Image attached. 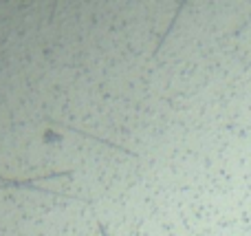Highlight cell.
<instances>
[{
    "label": "cell",
    "mask_w": 251,
    "mask_h": 236,
    "mask_svg": "<svg viewBox=\"0 0 251 236\" xmlns=\"http://www.w3.org/2000/svg\"><path fill=\"white\" fill-rule=\"evenodd\" d=\"M71 175H73L71 170H62V172H47V175H42V177H33V179H4V177H0V184H2L4 188H26V185L35 184V181L60 179V177H71Z\"/></svg>",
    "instance_id": "obj_1"
},
{
    "label": "cell",
    "mask_w": 251,
    "mask_h": 236,
    "mask_svg": "<svg viewBox=\"0 0 251 236\" xmlns=\"http://www.w3.org/2000/svg\"><path fill=\"white\" fill-rule=\"evenodd\" d=\"M49 124H51V126H60V128H66V131H73V132H77V135L86 137V139H93V141H97V144H104V146H108V148H115V150H122V153H126V155H130V157H137V153H132V150L124 148V146H117V144H113V141L104 139V137H95V135H88V132L79 131V128H75V126H69V124H60V122H55V119H49Z\"/></svg>",
    "instance_id": "obj_2"
},
{
    "label": "cell",
    "mask_w": 251,
    "mask_h": 236,
    "mask_svg": "<svg viewBox=\"0 0 251 236\" xmlns=\"http://www.w3.org/2000/svg\"><path fill=\"white\" fill-rule=\"evenodd\" d=\"M97 230H100V236H108V232H106V228H104L101 221H97Z\"/></svg>",
    "instance_id": "obj_3"
},
{
    "label": "cell",
    "mask_w": 251,
    "mask_h": 236,
    "mask_svg": "<svg viewBox=\"0 0 251 236\" xmlns=\"http://www.w3.org/2000/svg\"><path fill=\"white\" fill-rule=\"evenodd\" d=\"M247 230H251V225H249V228H247Z\"/></svg>",
    "instance_id": "obj_4"
}]
</instances>
